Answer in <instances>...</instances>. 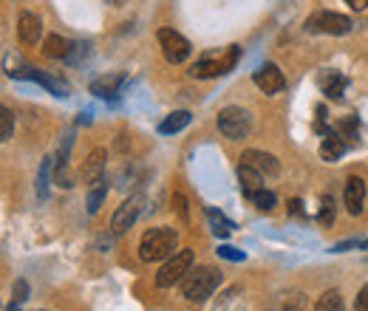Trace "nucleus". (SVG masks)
<instances>
[{
	"instance_id": "obj_22",
	"label": "nucleus",
	"mask_w": 368,
	"mask_h": 311,
	"mask_svg": "<svg viewBox=\"0 0 368 311\" xmlns=\"http://www.w3.org/2000/svg\"><path fill=\"white\" fill-rule=\"evenodd\" d=\"M207 221H210L212 235H216V238H230V235H232V229H235V224H232V221H227V218H224L216 207H210V209H207Z\"/></svg>"
},
{
	"instance_id": "obj_35",
	"label": "nucleus",
	"mask_w": 368,
	"mask_h": 311,
	"mask_svg": "<svg viewBox=\"0 0 368 311\" xmlns=\"http://www.w3.org/2000/svg\"><path fill=\"white\" fill-rule=\"evenodd\" d=\"M108 3H111V6H125L128 0H108Z\"/></svg>"
},
{
	"instance_id": "obj_6",
	"label": "nucleus",
	"mask_w": 368,
	"mask_h": 311,
	"mask_svg": "<svg viewBox=\"0 0 368 311\" xmlns=\"http://www.w3.org/2000/svg\"><path fill=\"white\" fill-rule=\"evenodd\" d=\"M190 269H193V252H190V249H181V252L170 255L167 263L159 269V274H156V286L170 289L173 283L184 280V274H187Z\"/></svg>"
},
{
	"instance_id": "obj_34",
	"label": "nucleus",
	"mask_w": 368,
	"mask_h": 311,
	"mask_svg": "<svg viewBox=\"0 0 368 311\" xmlns=\"http://www.w3.org/2000/svg\"><path fill=\"white\" fill-rule=\"evenodd\" d=\"M346 3H349L354 12H365V9H368V0H346Z\"/></svg>"
},
{
	"instance_id": "obj_23",
	"label": "nucleus",
	"mask_w": 368,
	"mask_h": 311,
	"mask_svg": "<svg viewBox=\"0 0 368 311\" xmlns=\"http://www.w3.org/2000/svg\"><path fill=\"white\" fill-rule=\"evenodd\" d=\"M331 131L340 136L346 144H357V119H354V116H346V119H340V122H334Z\"/></svg>"
},
{
	"instance_id": "obj_7",
	"label": "nucleus",
	"mask_w": 368,
	"mask_h": 311,
	"mask_svg": "<svg viewBox=\"0 0 368 311\" xmlns=\"http://www.w3.org/2000/svg\"><path fill=\"white\" fill-rule=\"evenodd\" d=\"M159 46H162V54H165V59L167 62H173V66H178V62H184L190 57V43L184 40L178 31H173V28H159Z\"/></svg>"
},
{
	"instance_id": "obj_27",
	"label": "nucleus",
	"mask_w": 368,
	"mask_h": 311,
	"mask_svg": "<svg viewBox=\"0 0 368 311\" xmlns=\"http://www.w3.org/2000/svg\"><path fill=\"white\" fill-rule=\"evenodd\" d=\"M252 204H255L261 212H269V209H275L278 198H275V193H272V190H261V193L252 198Z\"/></svg>"
},
{
	"instance_id": "obj_11",
	"label": "nucleus",
	"mask_w": 368,
	"mask_h": 311,
	"mask_svg": "<svg viewBox=\"0 0 368 311\" xmlns=\"http://www.w3.org/2000/svg\"><path fill=\"white\" fill-rule=\"evenodd\" d=\"M241 164H250L264 176H278L281 173V162L275 159L272 153H264V150H247L241 156Z\"/></svg>"
},
{
	"instance_id": "obj_10",
	"label": "nucleus",
	"mask_w": 368,
	"mask_h": 311,
	"mask_svg": "<svg viewBox=\"0 0 368 311\" xmlns=\"http://www.w3.org/2000/svg\"><path fill=\"white\" fill-rule=\"evenodd\" d=\"M252 82H255L264 93H269V97H272V93H281L284 85H286L281 68H278V66H272V62H266V66H261V68L252 74Z\"/></svg>"
},
{
	"instance_id": "obj_15",
	"label": "nucleus",
	"mask_w": 368,
	"mask_h": 311,
	"mask_svg": "<svg viewBox=\"0 0 368 311\" xmlns=\"http://www.w3.org/2000/svg\"><path fill=\"white\" fill-rule=\"evenodd\" d=\"M318 85H320V91L326 93L329 100H343V93H346V85H349V79L340 74V71H320V77H318Z\"/></svg>"
},
{
	"instance_id": "obj_5",
	"label": "nucleus",
	"mask_w": 368,
	"mask_h": 311,
	"mask_svg": "<svg viewBox=\"0 0 368 311\" xmlns=\"http://www.w3.org/2000/svg\"><path fill=\"white\" fill-rule=\"evenodd\" d=\"M354 28V23L346 15L337 12H315L306 20V31H320V35H331V37H343Z\"/></svg>"
},
{
	"instance_id": "obj_32",
	"label": "nucleus",
	"mask_w": 368,
	"mask_h": 311,
	"mask_svg": "<svg viewBox=\"0 0 368 311\" xmlns=\"http://www.w3.org/2000/svg\"><path fill=\"white\" fill-rule=\"evenodd\" d=\"M354 308L357 311H368V283L360 289V294H357V303H354Z\"/></svg>"
},
{
	"instance_id": "obj_19",
	"label": "nucleus",
	"mask_w": 368,
	"mask_h": 311,
	"mask_svg": "<svg viewBox=\"0 0 368 311\" xmlns=\"http://www.w3.org/2000/svg\"><path fill=\"white\" fill-rule=\"evenodd\" d=\"M190 111H173V113H167L162 122H159V133H165V136H170V133H178V131H184L190 124Z\"/></svg>"
},
{
	"instance_id": "obj_18",
	"label": "nucleus",
	"mask_w": 368,
	"mask_h": 311,
	"mask_svg": "<svg viewBox=\"0 0 368 311\" xmlns=\"http://www.w3.org/2000/svg\"><path fill=\"white\" fill-rule=\"evenodd\" d=\"M346 142L340 139V136H337L334 131H329L326 133V139H323V144H320V159L323 162H337V159H340V156L346 153Z\"/></svg>"
},
{
	"instance_id": "obj_9",
	"label": "nucleus",
	"mask_w": 368,
	"mask_h": 311,
	"mask_svg": "<svg viewBox=\"0 0 368 311\" xmlns=\"http://www.w3.org/2000/svg\"><path fill=\"white\" fill-rule=\"evenodd\" d=\"M12 77L17 79H32V82H40L43 88H48L54 97H68L71 93V85L66 79H59L54 74H46V71H35V68H20V71H12Z\"/></svg>"
},
{
	"instance_id": "obj_25",
	"label": "nucleus",
	"mask_w": 368,
	"mask_h": 311,
	"mask_svg": "<svg viewBox=\"0 0 368 311\" xmlns=\"http://www.w3.org/2000/svg\"><path fill=\"white\" fill-rule=\"evenodd\" d=\"M12 133H15V113L9 108H3V111H0V139L9 142Z\"/></svg>"
},
{
	"instance_id": "obj_4",
	"label": "nucleus",
	"mask_w": 368,
	"mask_h": 311,
	"mask_svg": "<svg viewBox=\"0 0 368 311\" xmlns=\"http://www.w3.org/2000/svg\"><path fill=\"white\" fill-rule=\"evenodd\" d=\"M219 131L230 139V142H243L252 133V116L250 111H243L238 105H227L219 111Z\"/></svg>"
},
{
	"instance_id": "obj_14",
	"label": "nucleus",
	"mask_w": 368,
	"mask_h": 311,
	"mask_svg": "<svg viewBox=\"0 0 368 311\" xmlns=\"http://www.w3.org/2000/svg\"><path fill=\"white\" fill-rule=\"evenodd\" d=\"M238 184H241V193L247 196L250 201H252L261 190H266V187H264V173H258V170L250 167V164H238Z\"/></svg>"
},
{
	"instance_id": "obj_16",
	"label": "nucleus",
	"mask_w": 368,
	"mask_h": 311,
	"mask_svg": "<svg viewBox=\"0 0 368 311\" xmlns=\"http://www.w3.org/2000/svg\"><path fill=\"white\" fill-rule=\"evenodd\" d=\"M105 162H108V153L102 147L97 150H91L88 153V159H85V167H82V181L85 184H94L105 176Z\"/></svg>"
},
{
	"instance_id": "obj_8",
	"label": "nucleus",
	"mask_w": 368,
	"mask_h": 311,
	"mask_svg": "<svg viewBox=\"0 0 368 311\" xmlns=\"http://www.w3.org/2000/svg\"><path fill=\"white\" fill-rule=\"evenodd\" d=\"M142 207H145V198H142V196H134V198H128V201H122L119 209H116L113 218H111V232H113V235H125V232L136 224V218H139Z\"/></svg>"
},
{
	"instance_id": "obj_30",
	"label": "nucleus",
	"mask_w": 368,
	"mask_h": 311,
	"mask_svg": "<svg viewBox=\"0 0 368 311\" xmlns=\"http://www.w3.org/2000/svg\"><path fill=\"white\" fill-rule=\"evenodd\" d=\"M173 204H176V212L181 215V221H190V215H187V201H184L181 193H173Z\"/></svg>"
},
{
	"instance_id": "obj_21",
	"label": "nucleus",
	"mask_w": 368,
	"mask_h": 311,
	"mask_svg": "<svg viewBox=\"0 0 368 311\" xmlns=\"http://www.w3.org/2000/svg\"><path fill=\"white\" fill-rule=\"evenodd\" d=\"M105 198H108V178L102 176L100 181L91 184V190H88V198H85L88 212H91V215H97V212H100V207L105 204Z\"/></svg>"
},
{
	"instance_id": "obj_13",
	"label": "nucleus",
	"mask_w": 368,
	"mask_h": 311,
	"mask_svg": "<svg viewBox=\"0 0 368 311\" xmlns=\"http://www.w3.org/2000/svg\"><path fill=\"white\" fill-rule=\"evenodd\" d=\"M122 85H125V74H105V77L91 82L88 91L94 93V97H100V100H116Z\"/></svg>"
},
{
	"instance_id": "obj_29",
	"label": "nucleus",
	"mask_w": 368,
	"mask_h": 311,
	"mask_svg": "<svg viewBox=\"0 0 368 311\" xmlns=\"http://www.w3.org/2000/svg\"><path fill=\"white\" fill-rule=\"evenodd\" d=\"M219 258H224V261H232V263H241L243 258V252H238V249H232V246H219Z\"/></svg>"
},
{
	"instance_id": "obj_12",
	"label": "nucleus",
	"mask_w": 368,
	"mask_h": 311,
	"mask_svg": "<svg viewBox=\"0 0 368 311\" xmlns=\"http://www.w3.org/2000/svg\"><path fill=\"white\" fill-rule=\"evenodd\" d=\"M17 37L26 46H37V40L43 37V23H40V17L32 15V12H23L17 17Z\"/></svg>"
},
{
	"instance_id": "obj_20",
	"label": "nucleus",
	"mask_w": 368,
	"mask_h": 311,
	"mask_svg": "<svg viewBox=\"0 0 368 311\" xmlns=\"http://www.w3.org/2000/svg\"><path fill=\"white\" fill-rule=\"evenodd\" d=\"M71 48H74V43L66 40V37H59V35H48L46 43H43V51H46V57H51V59H68Z\"/></svg>"
},
{
	"instance_id": "obj_1",
	"label": "nucleus",
	"mask_w": 368,
	"mask_h": 311,
	"mask_svg": "<svg viewBox=\"0 0 368 311\" xmlns=\"http://www.w3.org/2000/svg\"><path fill=\"white\" fill-rule=\"evenodd\" d=\"M176 246H178V232L170 229V227H156V229H147L142 235V243H139V258L145 263H153V261H165L170 255H176Z\"/></svg>"
},
{
	"instance_id": "obj_3",
	"label": "nucleus",
	"mask_w": 368,
	"mask_h": 311,
	"mask_svg": "<svg viewBox=\"0 0 368 311\" xmlns=\"http://www.w3.org/2000/svg\"><path fill=\"white\" fill-rule=\"evenodd\" d=\"M238 54L241 48L238 46H227L224 51H210L204 54L196 66L190 68V77L196 79H212V77H221V74H230L238 62Z\"/></svg>"
},
{
	"instance_id": "obj_26",
	"label": "nucleus",
	"mask_w": 368,
	"mask_h": 311,
	"mask_svg": "<svg viewBox=\"0 0 368 311\" xmlns=\"http://www.w3.org/2000/svg\"><path fill=\"white\" fill-rule=\"evenodd\" d=\"M48 173H51V159H43L40 176H37V196H40V198L48 196Z\"/></svg>"
},
{
	"instance_id": "obj_31",
	"label": "nucleus",
	"mask_w": 368,
	"mask_h": 311,
	"mask_svg": "<svg viewBox=\"0 0 368 311\" xmlns=\"http://www.w3.org/2000/svg\"><path fill=\"white\" fill-rule=\"evenodd\" d=\"M15 303H23L26 297H28V286H26V280H17V283H15Z\"/></svg>"
},
{
	"instance_id": "obj_24",
	"label": "nucleus",
	"mask_w": 368,
	"mask_h": 311,
	"mask_svg": "<svg viewBox=\"0 0 368 311\" xmlns=\"http://www.w3.org/2000/svg\"><path fill=\"white\" fill-rule=\"evenodd\" d=\"M315 311H346L343 294L340 292H326V294H320L318 303H315Z\"/></svg>"
},
{
	"instance_id": "obj_33",
	"label": "nucleus",
	"mask_w": 368,
	"mask_h": 311,
	"mask_svg": "<svg viewBox=\"0 0 368 311\" xmlns=\"http://www.w3.org/2000/svg\"><path fill=\"white\" fill-rule=\"evenodd\" d=\"M289 212H292V215H303V201H300V198H292V201H289Z\"/></svg>"
},
{
	"instance_id": "obj_17",
	"label": "nucleus",
	"mask_w": 368,
	"mask_h": 311,
	"mask_svg": "<svg viewBox=\"0 0 368 311\" xmlns=\"http://www.w3.org/2000/svg\"><path fill=\"white\" fill-rule=\"evenodd\" d=\"M362 204H365V181L360 176H351L346 181V209L351 215H360L362 212Z\"/></svg>"
},
{
	"instance_id": "obj_2",
	"label": "nucleus",
	"mask_w": 368,
	"mask_h": 311,
	"mask_svg": "<svg viewBox=\"0 0 368 311\" xmlns=\"http://www.w3.org/2000/svg\"><path fill=\"white\" fill-rule=\"evenodd\" d=\"M219 286H221V272L212 266H196L181 280V292L190 303H204Z\"/></svg>"
},
{
	"instance_id": "obj_28",
	"label": "nucleus",
	"mask_w": 368,
	"mask_h": 311,
	"mask_svg": "<svg viewBox=\"0 0 368 311\" xmlns=\"http://www.w3.org/2000/svg\"><path fill=\"white\" fill-rule=\"evenodd\" d=\"M318 221H320L323 227H329V224L334 221V201H331L329 196L320 198V215H318Z\"/></svg>"
}]
</instances>
